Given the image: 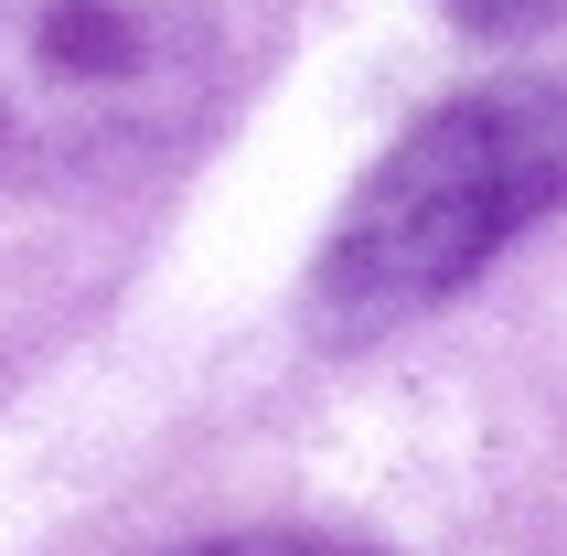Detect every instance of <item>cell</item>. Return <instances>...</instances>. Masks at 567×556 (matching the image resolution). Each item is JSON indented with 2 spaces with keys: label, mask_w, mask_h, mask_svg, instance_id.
<instances>
[{
  "label": "cell",
  "mask_w": 567,
  "mask_h": 556,
  "mask_svg": "<svg viewBox=\"0 0 567 556\" xmlns=\"http://www.w3.org/2000/svg\"><path fill=\"white\" fill-rule=\"evenodd\" d=\"M461 32H482V43H525V32H546L567 11V0H440Z\"/></svg>",
  "instance_id": "3957f363"
},
{
  "label": "cell",
  "mask_w": 567,
  "mask_h": 556,
  "mask_svg": "<svg viewBox=\"0 0 567 556\" xmlns=\"http://www.w3.org/2000/svg\"><path fill=\"white\" fill-rule=\"evenodd\" d=\"M215 96V0H0V183L128 193Z\"/></svg>",
  "instance_id": "7a4b0ae2"
},
{
  "label": "cell",
  "mask_w": 567,
  "mask_h": 556,
  "mask_svg": "<svg viewBox=\"0 0 567 556\" xmlns=\"http://www.w3.org/2000/svg\"><path fill=\"white\" fill-rule=\"evenodd\" d=\"M172 556H375L343 535H215V546H172Z\"/></svg>",
  "instance_id": "277c9868"
},
{
  "label": "cell",
  "mask_w": 567,
  "mask_h": 556,
  "mask_svg": "<svg viewBox=\"0 0 567 556\" xmlns=\"http://www.w3.org/2000/svg\"><path fill=\"white\" fill-rule=\"evenodd\" d=\"M546 215H567V86H546V75L472 86L429 107L353 183L343 225L321 247L311 310L353 342L429 321Z\"/></svg>",
  "instance_id": "6da1fadb"
}]
</instances>
